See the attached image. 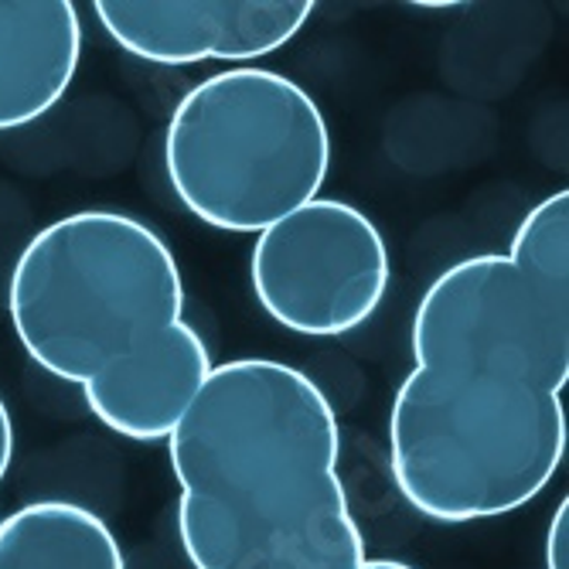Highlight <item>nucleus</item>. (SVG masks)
Listing matches in <instances>:
<instances>
[{"label":"nucleus","mask_w":569,"mask_h":569,"mask_svg":"<svg viewBox=\"0 0 569 569\" xmlns=\"http://www.w3.org/2000/svg\"><path fill=\"white\" fill-rule=\"evenodd\" d=\"M194 569H366L328 392L273 358L212 366L168 437Z\"/></svg>","instance_id":"obj_2"},{"label":"nucleus","mask_w":569,"mask_h":569,"mask_svg":"<svg viewBox=\"0 0 569 569\" xmlns=\"http://www.w3.org/2000/svg\"><path fill=\"white\" fill-rule=\"evenodd\" d=\"M389 468L423 519L463 526L536 501L566 457L569 191L526 212L508 252L450 263L409 328Z\"/></svg>","instance_id":"obj_1"},{"label":"nucleus","mask_w":569,"mask_h":569,"mask_svg":"<svg viewBox=\"0 0 569 569\" xmlns=\"http://www.w3.org/2000/svg\"><path fill=\"white\" fill-rule=\"evenodd\" d=\"M331 171V130L300 82L239 66L204 76L171 110L164 174L201 226L260 236L315 201Z\"/></svg>","instance_id":"obj_4"},{"label":"nucleus","mask_w":569,"mask_h":569,"mask_svg":"<svg viewBox=\"0 0 569 569\" xmlns=\"http://www.w3.org/2000/svg\"><path fill=\"white\" fill-rule=\"evenodd\" d=\"M11 328L51 379L137 443L168 440L212 372L184 321L171 246L127 212H72L28 239L8 283Z\"/></svg>","instance_id":"obj_3"},{"label":"nucleus","mask_w":569,"mask_h":569,"mask_svg":"<svg viewBox=\"0 0 569 569\" xmlns=\"http://www.w3.org/2000/svg\"><path fill=\"white\" fill-rule=\"evenodd\" d=\"M11 463H14V423L4 399H0V481L8 478Z\"/></svg>","instance_id":"obj_10"},{"label":"nucleus","mask_w":569,"mask_h":569,"mask_svg":"<svg viewBox=\"0 0 569 569\" xmlns=\"http://www.w3.org/2000/svg\"><path fill=\"white\" fill-rule=\"evenodd\" d=\"M102 31L150 66L256 62L310 21V0H96Z\"/></svg>","instance_id":"obj_6"},{"label":"nucleus","mask_w":569,"mask_h":569,"mask_svg":"<svg viewBox=\"0 0 569 569\" xmlns=\"http://www.w3.org/2000/svg\"><path fill=\"white\" fill-rule=\"evenodd\" d=\"M546 569H569V501L562 498L546 536Z\"/></svg>","instance_id":"obj_9"},{"label":"nucleus","mask_w":569,"mask_h":569,"mask_svg":"<svg viewBox=\"0 0 569 569\" xmlns=\"http://www.w3.org/2000/svg\"><path fill=\"white\" fill-rule=\"evenodd\" d=\"M79 59L82 21L72 0H0V133L56 110Z\"/></svg>","instance_id":"obj_7"},{"label":"nucleus","mask_w":569,"mask_h":569,"mask_svg":"<svg viewBox=\"0 0 569 569\" xmlns=\"http://www.w3.org/2000/svg\"><path fill=\"white\" fill-rule=\"evenodd\" d=\"M0 569H127V559L99 511L44 498L0 519Z\"/></svg>","instance_id":"obj_8"},{"label":"nucleus","mask_w":569,"mask_h":569,"mask_svg":"<svg viewBox=\"0 0 569 569\" xmlns=\"http://www.w3.org/2000/svg\"><path fill=\"white\" fill-rule=\"evenodd\" d=\"M366 569H420V566L402 562V559H372V556H369Z\"/></svg>","instance_id":"obj_11"},{"label":"nucleus","mask_w":569,"mask_h":569,"mask_svg":"<svg viewBox=\"0 0 569 569\" xmlns=\"http://www.w3.org/2000/svg\"><path fill=\"white\" fill-rule=\"evenodd\" d=\"M392 263L379 226L338 198H315L252 242L249 283L263 315L303 338H341L379 310Z\"/></svg>","instance_id":"obj_5"}]
</instances>
